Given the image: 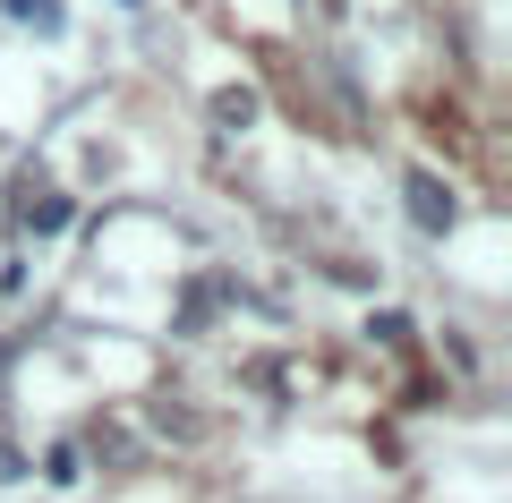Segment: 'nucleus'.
<instances>
[{
  "mask_svg": "<svg viewBox=\"0 0 512 503\" xmlns=\"http://www.w3.org/2000/svg\"><path fill=\"white\" fill-rule=\"evenodd\" d=\"M214 128H222V137L256 128V86H222V94H214Z\"/></svg>",
  "mask_w": 512,
  "mask_h": 503,
  "instance_id": "f03ea898",
  "label": "nucleus"
},
{
  "mask_svg": "<svg viewBox=\"0 0 512 503\" xmlns=\"http://www.w3.org/2000/svg\"><path fill=\"white\" fill-rule=\"evenodd\" d=\"M18 222H35V231H60V222H69V197H43V205H18Z\"/></svg>",
  "mask_w": 512,
  "mask_h": 503,
  "instance_id": "7ed1b4c3",
  "label": "nucleus"
},
{
  "mask_svg": "<svg viewBox=\"0 0 512 503\" xmlns=\"http://www.w3.org/2000/svg\"><path fill=\"white\" fill-rule=\"evenodd\" d=\"M43 478H60V486H69V478H77V444H52V461H43Z\"/></svg>",
  "mask_w": 512,
  "mask_h": 503,
  "instance_id": "20e7f679",
  "label": "nucleus"
},
{
  "mask_svg": "<svg viewBox=\"0 0 512 503\" xmlns=\"http://www.w3.org/2000/svg\"><path fill=\"white\" fill-rule=\"evenodd\" d=\"M410 222L419 231H453V188L436 171H410Z\"/></svg>",
  "mask_w": 512,
  "mask_h": 503,
  "instance_id": "f257e3e1",
  "label": "nucleus"
}]
</instances>
